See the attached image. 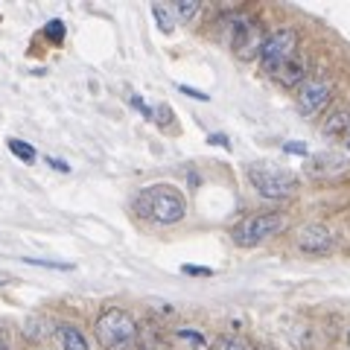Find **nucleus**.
Returning <instances> with one entry per match:
<instances>
[{
  "mask_svg": "<svg viewBox=\"0 0 350 350\" xmlns=\"http://www.w3.org/2000/svg\"><path fill=\"white\" fill-rule=\"evenodd\" d=\"M135 213L158 225H175L187 216V199L175 184H149L135 196Z\"/></svg>",
  "mask_w": 350,
  "mask_h": 350,
  "instance_id": "1",
  "label": "nucleus"
},
{
  "mask_svg": "<svg viewBox=\"0 0 350 350\" xmlns=\"http://www.w3.org/2000/svg\"><path fill=\"white\" fill-rule=\"evenodd\" d=\"M94 336L103 350H131L137 347V321L120 306H105L94 321Z\"/></svg>",
  "mask_w": 350,
  "mask_h": 350,
  "instance_id": "2",
  "label": "nucleus"
},
{
  "mask_svg": "<svg viewBox=\"0 0 350 350\" xmlns=\"http://www.w3.org/2000/svg\"><path fill=\"white\" fill-rule=\"evenodd\" d=\"M222 29H225V44L231 47V53L237 59H243V62L260 59L266 32H262V27L251 15H245V12H228L222 18Z\"/></svg>",
  "mask_w": 350,
  "mask_h": 350,
  "instance_id": "3",
  "label": "nucleus"
},
{
  "mask_svg": "<svg viewBox=\"0 0 350 350\" xmlns=\"http://www.w3.org/2000/svg\"><path fill=\"white\" fill-rule=\"evenodd\" d=\"M283 228H286V216L283 213H254L245 216L231 228V239L239 248H257L266 239L278 237Z\"/></svg>",
  "mask_w": 350,
  "mask_h": 350,
  "instance_id": "4",
  "label": "nucleus"
},
{
  "mask_svg": "<svg viewBox=\"0 0 350 350\" xmlns=\"http://www.w3.org/2000/svg\"><path fill=\"white\" fill-rule=\"evenodd\" d=\"M245 175H248L251 187L260 196H266V199H286V196L298 190V178L286 170L271 167V163H251Z\"/></svg>",
  "mask_w": 350,
  "mask_h": 350,
  "instance_id": "5",
  "label": "nucleus"
},
{
  "mask_svg": "<svg viewBox=\"0 0 350 350\" xmlns=\"http://www.w3.org/2000/svg\"><path fill=\"white\" fill-rule=\"evenodd\" d=\"M295 53H298V29L295 27H278L275 32H269L266 41H262L260 68L269 76H275Z\"/></svg>",
  "mask_w": 350,
  "mask_h": 350,
  "instance_id": "6",
  "label": "nucleus"
},
{
  "mask_svg": "<svg viewBox=\"0 0 350 350\" xmlns=\"http://www.w3.org/2000/svg\"><path fill=\"white\" fill-rule=\"evenodd\" d=\"M333 100V79L327 76H306V82L298 88V111L306 117L321 114Z\"/></svg>",
  "mask_w": 350,
  "mask_h": 350,
  "instance_id": "7",
  "label": "nucleus"
},
{
  "mask_svg": "<svg viewBox=\"0 0 350 350\" xmlns=\"http://www.w3.org/2000/svg\"><path fill=\"white\" fill-rule=\"evenodd\" d=\"M295 243H298V248L304 251V254L321 257V254H330V251L336 248V237H333V231L327 225L312 222V225H304L301 228Z\"/></svg>",
  "mask_w": 350,
  "mask_h": 350,
  "instance_id": "8",
  "label": "nucleus"
},
{
  "mask_svg": "<svg viewBox=\"0 0 350 350\" xmlns=\"http://www.w3.org/2000/svg\"><path fill=\"white\" fill-rule=\"evenodd\" d=\"M53 336H56V342L62 345V350H91V338H88V333L73 321L56 324L53 327Z\"/></svg>",
  "mask_w": 350,
  "mask_h": 350,
  "instance_id": "9",
  "label": "nucleus"
},
{
  "mask_svg": "<svg viewBox=\"0 0 350 350\" xmlns=\"http://www.w3.org/2000/svg\"><path fill=\"white\" fill-rule=\"evenodd\" d=\"M280 88H298V85H304L306 82V56L304 53H295V56L283 64V68L271 76Z\"/></svg>",
  "mask_w": 350,
  "mask_h": 350,
  "instance_id": "10",
  "label": "nucleus"
},
{
  "mask_svg": "<svg viewBox=\"0 0 350 350\" xmlns=\"http://www.w3.org/2000/svg\"><path fill=\"white\" fill-rule=\"evenodd\" d=\"M137 350H170L161 327L155 321H137Z\"/></svg>",
  "mask_w": 350,
  "mask_h": 350,
  "instance_id": "11",
  "label": "nucleus"
},
{
  "mask_svg": "<svg viewBox=\"0 0 350 350\" xmlns=\"http://www.w3.org/2000/svg\"><path fill=\"white\" fill-rule=\"evenodd\" d=\"M175 342L181 345V350H207V336L199 330V327H178L175 330Z\"/></svg>",
  "mask_w": 350,
  "mask_h": 350,
  "instance_id": "12",
  "label": "nucleus"
},
{
  "mask_svg": "<svg viewBox=\"0 0 350 350\" xmlns=\"http://www.w3.org/2000/svg\"><path fill=\"white\" fill-rule=\"evenodd\" d=\"M347 163L342 155H333V152H327V155H315L310 161V175H327V172H338V170H345Z\"/></svg>",
  "mask_w": 350,
  "mask_h": 350,
  "instance_id": "13",
  "label": "nucleus"
},
{
  "mask_svg": "<svg viewBox=\"0 0 350 350\" xmlns=\"http://www.w3.org/2000/svg\"><path fill=\"white\" fill-rule=\"evenodd\" d=\"M321 131L327 137H338V135H345V131H350V111H347V108H338V111H333L330 117L324 120Z\"/></svg>",
  "mask_w": 350,
  "mask_h": 350,
  "instance_id": "14",
  "label": "nucleus"
},
{
  "mask_svg": "<svg viewBox=\"0 0 350 350\" xmlns=\"http://www.w3.org/2000/svg\"><path fill=\"white\" fill-rule=\"evenodd\" d=\"M170 9H172V18H175V21L187 24V21H193L196 15H199L202 3H199V0H178V3H172Z\"/></svg>",
  "mask_w": 350,
  "mask_h": 350,
  "instance_id": "15",
  "label": "nucleus"
},
{
  "mask_svg": "<svg viewBox=\"0 0 350 350\" xmlns=\"http://www.w3.org/2000/svg\"><path fill=\"white\" fill-rule=\"evenodd\" d=\"M6 144H9V152H12V155H15L18 161H24V163H32V161L38 158L36 146H32V144H27V140H21V137H9Z\"/></svg>",
  "mask_w": 350,
  "mask_h": 350,
  "instance_id": "16",
  "label": "nucleus"
},
{
  "mask_svg": "<svg viewBox=\"0 0 350 350\" xmlns=\"http://www.w3.org/2000/svg\"><path fill=\"white\" fill-rule=\"evenodd\" d=\"M24 336L29 338V342H38V338L50 336V330H47V319H44V315H29L27 324H24Z\"/></svg>",
  "mask_w": 350,
  "mask_h": 350,
  "instance_id": "17",
  "label": "nucleus"
},
{
  "mask_svg": "<svg viewBox=\"0 0 350 350\" xmlns=\"http://www.w3.org/2000/svg\"><path fill=\"white\" fill-rule=\"evenodd\" d=\"M152 18L158 21L161 32H167V36L175 29V18H172V9H170V6H163V3H152Z\"/></svg>",
  "mask_w": 350,
  "mask_h": 350,
  "instance_id": "18",
  "label": "nucleus"
},
{
  "mask_svg": "<svg viewBox=\"0 0 350 350\" xmlns=\"http://www.w3.org/2000/svg\"><path fill=\"white\" fill-rule=\"evenodd\" d=\"M207 350H248V345L239 336H228L225 333V336H216Z\"/></svg>",
  "mask_w": 350,
  "mask_h": 350,
  "instance_id": "19",
  "label": "nucleus"
},
{
  "mask_svg": "<svg viewBox=\"0 0 350 350\" xmlns=\"http://www.w3.org/2000/svg\"><path fill=\"white\" fill-rule=\"evenodd\" d=\"M27 266H41L53 271H73V262H56V260H41V257H21Z\"/></svg>",
  "mask_w": 350,
  "mask_h": 350,
  "instance_id": "20",
  "label": "nucleus"
},
{
  "mask_svg": "<svg viewBox=\"0 0 350 350\" xmlns=\"http://www.w3.org/2000/svg\"><path fill=\"white\" fill-rule=\"evenodd\" d=\"M44 38L53 41V44H62L64 41V21H59V18L47 21V27H44Z\"/></svg>",
  "mask_w": 350,
  "mask_h": 350,
  "instance_id": "21",
  "label": "nucleus"
},
{
  "mask_svg": "<svg viewBox=\"0 0 350 350\" xmlns=\"http://www.w3.org/2000/svg\"><path fill=\"white\" fill-rule=\"evenodd\" d=\"M184 275H193V278H211L213 275V269H207V266H181Z\"/></svg>",
  "mask_w": 350,
  "mask_h": 350,
  "instance_id": "22",
  "label": "nucleus"
},
{
  "mask_svg": "<svg viewBox=\"0 0 350 350\" xmlns=\"http://www.w3.org/2000/svg\"><path fill=\"white\" fill-rule=\"evenodd\" d=\"M129 103H131V105H135V108H137V111H140V114H144V117H149V120H152V117H155V114H152V108H149V105H146L144 100H140V94H131V96H129Z\"/></svg>",
  "mask_w": 350,
  "mask_h": 350,
  "instance_id": "23",
  "label": "nucleus"
},
{
  "mask_svg": "<svg viewBox=\"0 0 350 350\" xmlns=\"http://www.w3.org/2000/svg\"><path fill=\"white\" fill-rule=\"evenodd\" d=\"M178 91L181 94H187V96H193V100H199V103H207L211 96H207L204 91H196V88H190V85H178Z\"/></svg>",
  "mask_w": 350,
  "mask_h": 350,
  "instance_id": "24",
  "label": "nucleus"
},
{
  "mask_svg": "<svg viewBox=\"0 0 350 350\" xmlns=\"http://www.w3.org/2000/svg\"><path fill=\"white\" fill-rule=\"evenodd\" d=\"M44 161H47V163H50V167L56 170V172H70V163H68V161H62V158H53V155H47Z\"/></svg>",
  "mask_w": 350,
  "mask_h": 350,
  "instance_id": "25",
  "label": "nucleus"
},
{
  "mask_svg": "<svg viewBox=\"0 0 350 350\" xmlns=\"http://www.w3.org/2000/svg\"><path fill=\"white\" fill-rule=\"evenodd\" d=\"M283 152H289V155H306V146L298 144V140H289V144H283Z\"/></svg>",
  "mask_w": 350,
  "mask_h": 350,
  "instance_id": "26",
  "label": "nucleus"
},
{
  "mask_svg": "<svg viewBox=\"0 0 350 350\" xmlns=\"http://www.w3.org/2000/svg\"><path fill=\"white\" fill-rule=\"evenodd\" d=\"M207 144H213V146H225V149H231V140H228V135H207Z\"/></svg>",
  "mask_w": 350,
  "mask_h": 350,
  "instance_id": "27",
  "label": "nucleus"
},
{
  "mask_svg": "<svg viewBox=\"0 0 350 350\" xmlns=\"http://www.w3.org/2000/svg\"><path fill=\"white\" fill-rule=\"evenodd\" d=\"M0 350H9V345H6V338H3V333H0Z\"/></svg>",
  "mask_w": 350,
  "mask_h": 350,
  "instance_id": "28",
  "label": "nucleus"
},
{
  "mask_svg": "<svg viewBox=\"0 0 350 350\" xmlns=\"http://www.w3.org/2000/svg\"><path fill=\"white\" fill-rule=\"evenodd\" d=\"M347 350H350V333H347Z\"/></svg>",
  "mask_w": 350,
  "mask_h": 350,
  "instance_id": "29",
  "label": "nucleus"
},
{
  "mask_svg": "<svg viewBox=\"0 0 350 350\" xmlns=\"http://www.w3.org/2000/svg\"><path fill=\"white\" fill-rule=\"evenodd\" d=\"M0 286H3V280H0Z\"/></svg>",
  "mask_w": 350,
  "mask_h": 350,
  "instance_id": "30",
  "label": "nucleus"
},
{
  "mask_svg": "<svg viewBox=\"0 0 350 350\" xmlns=\"http://www.w3.org/2000/svg\"><path fill=\"white\" fill-rule=\"evenodd\" d=\"M347 140H350V137H347Z\"/></svg>",
  "mask_w": 350,
  "mask_h": 350,
  "instance_id": "31",
  "label": "nucleus"
}]
</instances>
